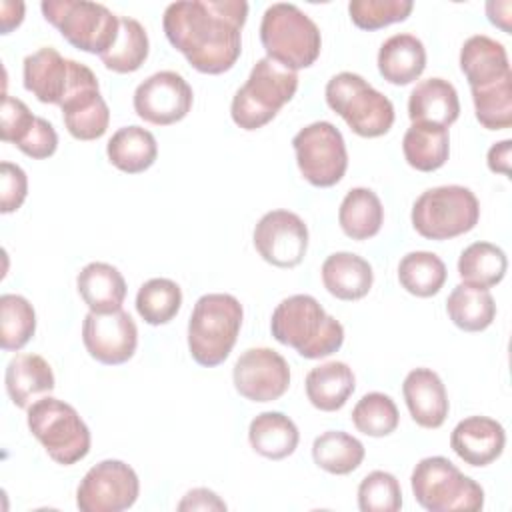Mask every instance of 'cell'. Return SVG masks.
<instances>
[{
    "instance_id": "6da1fadb",
    "label": "cell",
    "mask_w": 512,
    "mask_h": 512,
    "mask_svg": "<svg viewBox=\"0 0 512 512\" xmlns=\"http://www.w3.org/2000/svg\"><path fill=\"white\" fill-rule=\"evenodd\" d=\"M246 16L244 0H182L166 6L162 28L194 70L222 74L240 58Z\"/></svg>"
},
{
    "instance_id": "7a4b0ae2",
    "label": "cell",
    "mask_w": 512,
    "mask_h": 512,
    "mask_svg": "<svg viewBox=\"0 0 512 512\" xmlns=\"http://www.w3.org/2000/svg\"><path fill=\"white\" fill-rule=\"evenodd\" d=\"M270 332L274 340L308 360L326 358L344 342V326L310 294L284 298L272 312Z\"/></svg>"
},
{
    "instance_id": "3957f363",
    "label": "cell",
    "mask_w": 512,
    "mask_h": 512,
    "mask_svg": "<svg viewBox=\"0 0 512 512\" xmlns=\"http://www.w3.org/2000/svg\"><path fill=\"white\" fill-rule=\"evenodd\" d=\"M242 318L244 310L236 296L224 292L200 296L188 320V350L192 360L206 368L222 364L238 340Z\"/></svg>"
},
{
    "instance_id": "277c9868",
    "label": "cell",
    "mask_w": 512,
    "mask_h": 512,
    "mask_svg": "<svg viewBox=\"0 0 512 512\" xmlns=\"http://www.w3.org/2000/svg\"><path fill=\"white\" fill-rule=\"evenodd\" d=\"M260 42L268 58L294 72L312 66L322 48L316 22L290 2H276L266 8L260 22Z\"/></svg>"
},
{
    "instance_id": "5b68a950",
    "label": "cell",
    "mask_w": 512,
    "mask_h": 512,
    "mask_svg": "<svg viewBox=\"0 0 512 512\" xmlns=\"http://www.w3.org/2000/svg\"><path fill=\"white\" fill-rule=\"evenodd\" d=\"M298 90V74L272 58H260L244 86H240L230 104V116L242 130L266 126Z\"/></svg>"
},
{
    "instance_id": "8992f818",
    "label": "cell",
    "mask_w": 512,
    "mask_h": 512,
    "mask_svg": "<svg viewBox=\"0 0 512 512\" xmlns=\"http://www.w3.org/2000/svg\"><path fill=\"white\" fill-rule=\"evenodd\" d=\"M326 104L362 138L384 136L394 124V104L356 72L334 74L324 88Z\"/></svg>"
},
{
    "instance_id": "52a82bcc",
    "label": "cell",
    "mask_w": 512,
    "mask_h": 512,
    "mask_svg": "<svg viewBox=\"0 0 512 512\" xmlns=\"http://www.w3.org/2000/svg\"><path fill=\"white\" fill-rule=\"evenodd\" d=\"M416 502L428 512H476L484 508L482 486L444 456L422 458L410 476Z\"/></svg>"
},
{
    "instance_id": "ba28073f",
    "label": "cell",
    "mask_w": 512,
    "mask_h": 512,
    "mask_svg": "<svg viewBox=\"0 0 512 512\" xmlns=\"http://www.w3.org/2000/svg\"><path fill=\"white\" fill-rule=\"evenodd\" d=\"M28 430L48 456L62 466H72L90 452L92 436L74 406L54 396H42L28 406Z\"/></svg>"
},
{
    "instance_id": "9c48e42d",
    "label": "cell",
    "mask_w": 512,
    "mask_h": 512,
    "mask_svg": "<svg viewBox=\"0 0 512 512\" xmlns=\"http://www.w3.org/2000/svg\"><path fill=\"white\" fill-rule=\"evenodd\" d=\"M480 218L476 194L460 184L424 190L412 204L414 230L428 240H450L470 232Z\"/></svg>"
},
{
    "instance_id": "30bf717a",
    "label": "cell",
    "mask_w": 512,
    "mask_h": 512,
    "mask_svg": "<svg viewBox=\"0 0 512 512\" xmlns=\"http://www.w3.org/2000/svg\"><path fill=\"white\" fill-rule=\"evenodd\" d=\"M40 10L68 44L88 54H106L120 32V18L98 2L44 0Z\"/></svg>"
},
{
    "instance_id": "8fae6325",
    "label": "cell",
    "mask_w": 512,
    "mask_h": 512,
    "mask_svg": "<svg viewBox=\"0 0 512 512\" xmlns=\"http://www.w3.org/2000/svg\"><path fill=\"white\" fill-rule=\"evenodd\" d=\"M296 164L306 182L316 188L338 184L348 168V150L342 132L326 120L312 122L292 138Z\"/></svg>"
},
{
    "instance_id": "7c38bea8",
    "label": "cell",
    "mask_w": 512,
    "mask_h": 512,
    "mask_svg": "<svg viewBox=\"0 0 512 512\" xmlns=\"http://www.w3.org/2000/svg\"><path fill=\"white\" fill-rule=\"evenodd\" d=\"M22 80L36 100L56 106H62L80 88L98 82L86 64L64 58L52 46H44L24 58Z\"/></svg>"
},
{
    "instance_id": "4fadbf2b",
    "label": "cell",
    "mask_w": 512,
    "mask_h": 512,
    "mask_svg": "<svg viewBox=\"0 0 512 512\" xmlns=\"http://www.w3.org/2000/svg\"><path fill=\"white\" fill-rule=\"evenodd\" d=\"M140 494V480L134 468L122 460L94 464L76 488L80 512H122L134 506Z\"/></svg>"
},
{
    "instance_id": "5bb4252c",
    "label": "cell",
    "mask_w": 512,
    "mask_h": 512,
    "mask_svg": "<svg viewBox=\"0 0 512 512\" xmlns=\"http://www.w3.org/2000/svg\"><path fill=\"white\" fill-rule=\"evenodd\" d=\"M194 92L182 74L160 70L140 82L134 90L136 114L154 126H170L188 116L192 110Z\"/></svg>"
},
{
    "instance_id": "9a60e30c",
    "label": "cell",
    "mask_w": 512,
    "mask_h": 512,
    "mask_svg": "<svg viewBox=\"0 0 512 512\" xmlns=\"http://www.w3.org/2000/svg\"><path fill=\"white\" fill-rule=\"evenodd\" d=\"M256 252L276 268L298 266L308 250V226L290 210L266 212L252 234Z\"/></svg>"
},
{
    "instance_id": "2e32d148",
    "label": "cell",
    "mask_w": 512,
    "mask_h": 512,
    "mask_svg": "<svg viewBox=\"0 0 512 512\" xmlns=\"http://www.w3.org/2000/svg\"><path fill=\"white\" fill-rule=\"evenodd\" d=\"M86 352L100 364L118 366L128 362L138 346V328L128 312H88L82 322Z\"/></svg>"
},
{
    "instance_id": "e0dca14e",
    "label": "cell",
    "mask_w": 512,
    "mask_h": 512,
    "mask_svg": "<svg viewBox=\"0 0 512 512\" xmlns=\"http://www.w3.org/2000/svg\"><path fill=\"white\" fill-rule=\"evenodd\" d=\"M234 388L252 402H272L286 394L290 386V366L272 348H248L240 354L232 370Z\"/></svg>"
},
{
    "instance_id": "ac0fdd59",
    "label": "cell",
    "mask_w": 512,
    "mask_h": 512,
    "mask_svg": "<svg viewBox=\"0 0 512 512\" xmlns=\"http://www.w3.org/2000/svg\"><path fill=\"white\" fill-rule=\"evenodd\" d=\"M506 446V432L500 422L488 416H468L450 434V448L470 466H488L500 458Z\"/></svg>"
},
{
    "instance_id": "d6986e66",
    "label": "cell",
    "mask_w": 512,
    "mask_h": 512,
    "mask_svg": "<svg viewBox=\"0 0 512 512\" xmlns=\"http://www.w3.org/2000/svg\"><path fill=\"white\" fill-rule=\"evenodd\" d=\"M404 402L412 420L428 430L440 428L448 416L450 402L442 378L430 368H414L402 382Z\"/></svg>"
},
{
    "instance_id": "ffe728a7",
    "label": "cell",
    "mask_w": 512,
    "mask_h": 512,
    "mask_svg": "<svg viewBox=\"0 0 512 512\" xmlns=\"http://www.w3.org/2000/svg\"><path fill=\"white\" fill-rule=\"evenodd\" d=\"M460 70L470 88H484L512 74L504 44L486 34H474L462 44Z\"/></svg>"
},
{
    "instance_id": "44dd1931",
    "label": "cell",
    "mask_w": 512,
    "mask_h": 512,
    "mask_svg": "<svg viewBox=\"0 0 512 512\" xmlns=\"http://www.w3.org/2000/svg\"><path fill=\"white\" fill-rule=\"evenodd\" d=\"M426 68V48L420 38L408 32L386 38L378 50V72L394 84L406 86L422 76Z\"/></svg>"
},
{
    "instance_id": "7402d4cb",
    "label": "cell",
    "mask_w": 512,
    "mask_h": 512,
    "mask_svg": "<svg viewBox=\"0 0 512 512\" xmlns=\"http://www.w3.org/2000/svg\"><path fill=\"white\" fill-rule=\"evenodd\" d=\"M408 116L412 122L452 126L460 116L456 88L444 78L420 80L408 96Z\"/></svg>"
},
{
    "instance_id": "603a6c76",
    "label": "cell",
    "mask_w": 512,
    "mask_h": 512,
    "mask_svg": "<svg viewBox=\"0 0 512 512\" xmlns=\"http://www.w3.org/2000/svg\"><path fill=\"white\" fill-rule=\"evenodd\" d=\"M62 120L76 140L102 138L110 124V108L100 94L98 82L74 92L62 106Z\"/></svg>"
},
{
    "instance_id": "cb8c5ba5",
    "label": "cell",
    "mask_w": 512,
    "mask_h": 512,
    "mask_svg": "<svg viewBox=\"0 0 512 512\" xmlns=\"http://www.w3.org/2000/svg\"><path fill=\"white\" fill-rule=\"evenodd\" d=\"M324 288L338 300L364 298L374 282V272L368 260L354 252H334L320 268Z\"/></svg>"
},
{
    "instance_id": "d4e9b609",
    "label": "cell",
    "mask_w": 512,
    "mask_h": 512,
    "mask_svg": "<svg viewBox=\"0 0 512 512\" xmlns=\"http://www.w3.org/2000/svg\"><path fill=\"white\" fill-rule=\"evenodd\" d=\"M76 288L90 312L120 310L126 298V280L108 262H90L76 276Z\"/></svg>"
},
{
    "instance_id": "484cf974",
    "label": "cell",
    "mask_w": 512,
    "mask_h": 512,
    "mask_svg": "<svg viewBox=\"0 0 512 512\" xmlns=\"http://www.w3.org/2000/svg\"><path fill=\"white\" fill-rule=\"evenodd\" d=\"M8 398L18 408H28L32 398L54 390L52 366L40 354H16L4 374Z\"/></svg>"
},
{
    "instance_id": "4316f807",
    "label": "cell",
    "mask_w": 512,
    "mask_h": 512,
    "mask_svg": "<svg viewBox=\"0 0 512 512\" xmlns=\"http://www.w3.org/2000/svg\"><path fill=\"white\" fill-rule=\"evenodd\" d=\"M306 396L322 412L340 410L356 388V378L346 362H324L306 374Z\"/></svg>"
},
{
    "instance_id": "83f0119b",
    "label": "cell",
    "mask_w": 512,
    "mask_h": 512,
    "mask_svg": "<svg viewBox=\"0 0 512 512\" xmlns=\"http://www.w3.org/2000/svg\"><path fill=\"white\" fill-rule=\"evenodd\" d=\"M106 156L118 170L126 174H140L156 162L158 142L150 130L130 124L112 134L106 144Z\"/></svg>"
},
{
    "instance_id": "f1b7e54d",
    "label": "cell",
    "mask_w": 512,
    "mask_h": 512,
    "mask_svg": "<svg viewBox=\"0 0 512 512\" xmlns=\"http://www.w3.org/2000/svg\"><path fill=\"white\" fill-rule=\"evenodd\" d=\"M248 442L252 450L268 460H282L294 454L300 432L292 418L282 412H262L248 426Z\"/></svg>"
},
{
    "instance_id": "f546056e",
    "label": "cell",
    "mask_w": 512,
    "mask_h": 512,
    "mask_svg": "<svg viewBox=\"0 0 512 512\" xmlns=\"http://www.w3.org/2000/svg\"><path fill=\"white\" fill-rule=\"evenodd\" d=\"M402 152L406 162L420 172L442 168L450 156L448 128L428 122H412L404 132Z\"/></svg>"
},
{
    "instance_id": "4dcf8cb0",
    "label": "cell",
    "mask_w": 512,
    "mask_h": 512,
    "mask_svg": "<svg viewBox=\"0 0 512 512\" xmlns=\"http://www.w3.org/2000/svg\"><path fill=\"white\" fill-rule=\"evenodd\" d=\"M384 222V208L378 194L358 186L346 192L338 208V224L352 240H368L376 236Z\"/></svg>"
},
{
    "instance_id": "1f68e13d",
    "label": "cell",
    "mask_w": 512,
    "mask_h": 512,
    "mask_svg": "<svg viewBox=\"0 0 512 512\" xmlns=\"http://www.w3.org/2000/svg\"><path fill=\"white\" fill-rule=\"evenodd\" d=\"M446 312L454 326L464 332H482L496 318V302L488 288L460 282L446 300Z\"/></svg>"
},
{
    "instance_id": "d6a6232c",
    "label": "cell",
    "mask_w": 512,
    "mask_h": 512,
    "mask_svg": "<svg viewBox=\"0 0 512 512\" xmlns=\"http://www.w3.org/2000/svg\"><path fill=\"white\" fill-rule=\"evenodd\" d=\"M366 456L364 444L344 432V430H328L314 438L312 444V458L318 468L328 474L344 476L354 472Z\"/></svg>"
},
{
    "instance_id": "836d02e7",
    "label": "cell",
    "mask_w": 512,
    "mask_h": 512,
    "mask_svg": "<svg viewBox=\"0 0 512 512\" xmlns=\"http://www.w3.org/2000/svg\"><path fill=\"white\" fill-rule=\"evenodd\" d=\"M508 270L506 252L492 242H472L458 258V274L464 284L492 288L502 282Z\"/></svg>"
},
{
    "instance_id": "e575fe53",
    "label": "cell",
    "mask_w": 512,
    "mask_h": 512,
    "mask_svg": "<svg viewBox=\"0 0 512 512\" xmlns=\"http://www.w3.org/2000/svg\"><path fill=\"white\" fill-rule=\"evenodd\" d=\"M446 264L442 258L428 250H414L402 256L398 264L400 286L418 298H430L440 292L446 282Z\"/></svg>"
},
{
    "instance_id": "d590c367",
    "label": "cell",
    "mask_w": 512,
    "mask_h": 512,
    "mask_svg": "<svg viewBox=\"0 0 512 512\" xmlns=\"http://www.w3.org/2000/svg\"><path fill=\"white\" fill-rule=\"evenodd\" d=\"M150 42L146 28L130 16L120 18V32L114 42V46L100 56L102 64L116 72V74H128L136 72L148 58Z\"/></svg>"
},
{
    "instance_id": "8d00e7d4",
    "label": "cell",
    "mask_w": 512,
    "mask_h": 512,
    "mask_svg": "<svg viewBox=\"0 0 512 512\" xmlns=\"http://www.w3.org/2000/svg\"><path fill=\"white\" fill-rule=\"evenodd\" d=\"M182 306V290L170 278H150L138 288L136 312L150 326L168 324Z\"/></svg>"
},
{
    "instance_id": "74e56055",
    "label": "cell",
    "mask_w": 512,
    "mask_h": 512,
    "mask_svg": "<svg viewBox=\"0 0 512 512\" xmlns=\"http://www.w3.org/2000/svg\"><path fill=\"white\" fill-rule=\"evenodd\" d=\"M36 332V312L20 294L0 296V346L6 352L24 348Z\"/></svg>"
},
{
    "instance_id": "f35d334b",
    "label": "cell",
    "mask_w": 512,
    "mask_h": 512,
    "mask_svg": "<svg viewBox=\"0 0 512 512\" xmlns=\"http://www.w3.org/2000/svg\"><path fill=\"white\" fill-rule=\"evenodd\" d=\"M476 120L488 130L512 126V74L484 88H470Z\"/></svg>"
},
{
    "instance_id": "ab89813d",
    "label": "cell",
    "mask_w": 512,
    "mask_h": 512,
    "mask_svg": "<svg viewBox=\"0 0 512 512\" xmlns=\"http://www.w3.org/2000/svg\"><path fill=\"white\" fill-rule=\"evenodd\" d=\"M350 418L358 432L372 438L392 434L400 422V414L394 400L384 392L364 394L352 408Z\"/></svg>"
},
{
    "instance_id": "60d3db41",
    "label": "cell",
    "mask_w": 512,
    "mask_h": 512,
    "mask_svg": "<svg viewBox=\"0 0 512 512\" xmlns=\"http://www.w3.org/2000/svg\"><path fill=\"white\" fill-rule=\"evenodd\" d=\"M358 508L362 512H398L402 508V488L394 474L374 470L358 486Z\"/></svg>"
},
{
    "instance_id": "b9f144b4",
    "label": "cell",
    "mask_w": 512,
    "mask_h": 512,
    "mask_svg": "<svg viewBox=\"0 0 512 512\" xmlns=\"http://www.w3.org/2000/svg\"><path fill=\"white\" fill-rule=\"evenodd\" d=\"M412 0H352L348 4L350 20L362 30H378L410 16Z\"/></svg>"
},
{
    "instance_id": "7bdbcfd3",
    "label": "cell",
    "mask_w": 512,
    "mask_h": 512,
    "mask_svg": "<svg viewBox=\"0 0 512 512\" xmlns=\"http://www.w3.org/2000/svg\"><path fill=\"white\" fill-rule=\"evenodd\" d=\"M22 154L34 158V160H44L50 158L56 148H58V134L54 126L46 120L36 116L32 124L22 132V136L14 144Z\"/></svg>"
},
{
    "instance_id": "ee69618b",
    "label": "cell",
    "mask_w": 512,
    "mask_h": 512,
    "mask_svg": "<svg viewBox=\"0 0 512 512\" xmlns=\"http://www.w3.org/2000/svg\"><path fill=\"white\" fill-rule=\"evenodd\" d=\"M28 194V176L26 172L12 162L0 164V212H16Z\"/></svg>"
},
{
    "instance_id": "f6af8a7d",
    "label": "cell",
    "mask_w": 512,
    "mask_h": 512,
    "mask_svg": "<svg viewBox=\"0 0 512 512\" xmlns=\"http://www.w3.org/2000/svg\"><path fill=\"white\" fill-rule=\"evenodd\" d=\"M36 116L30 112V108L14 98L4 94L2 96V108H0V138L4 142H16L20 134L32 124Z\"/></svg>"
},
{
    "instance_id": "bcb514c9",
    "label": "cell",
    "mask_w": 512,
    "mask_h": 512,
    "mask_svg": "<svg viewBox=\"0 0 512 512\" xmlns=\"http://www.w3.org/2000/svg\"><path fill=\"white\" fill-rule=\"evenodd\" d=\"M178 510H226V504L216 492L208 488H194L178 502Z\"/></svg>"
},
{
    "instance_id": "7dc6e473",
    "label": "cell",
    "mask_w": 512,
    "mask_h": 512,
    "mask_svg": "<svg viewBox=\"0 0 512 512\" xmlns=\"http://www.w3.org/2000/svg\"><path fill=\"white\" fill-rule=\"evenodd\" d=\"M510 150H512V140H500L490 146L486 154V164L492 172L510 176Z\"/></svg>"
},
{
    "instance_id": "c3c4849f",
    "label": "cell",
    "mask_w": 512,
    "mask_h": 512,
    "mask_svg": "<svg viewBox=\"0 0 512 512\" xmlns=\"http://www.w3.org/2000/svg\"><path fill=\"white\" fill-rule=\"evenodd\" d=\"M24 20V2H10L2 0L0 2V30L2 34L12 32L18 28Z\"/></svg>"
},
{
    "instance_id": "681fc988",
    "label": "cell",
    "mask_w": 512,
    "mask_h": 512,
    "mask_svg": "<svg viewBox=\"0 0 512 512\" xmlns=\"http://www.w3.org/2000/svg\"><path fill=\"white\" fill-rule=\"evenodd\" d=\"M510 12H512L510 0H490V2H486L488 20L506 34H510Z\"/></svg>"
}]
</instances>
